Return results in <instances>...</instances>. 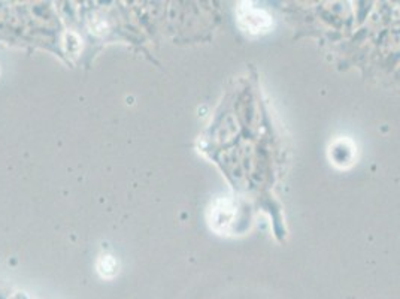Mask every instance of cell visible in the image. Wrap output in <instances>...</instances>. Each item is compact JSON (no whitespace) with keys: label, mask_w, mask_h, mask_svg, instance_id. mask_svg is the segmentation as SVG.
Instances as JSON below:
<instances>
[{"label":"cell","mask_w":400,"mask_h":299,"mask_svg":"<svg viewBox=\"0 0 400 299\" xmlns=\"http://www.w3.org/2000/svg\"><path fill=\"white\" fill-rule=\"evenodd\" d=\"M97 272L105 277V278H112L117 272H118V262L115 261L112 256H102L99 261H97Z\"/></svg>","instance_id":"3957f363"},{"label":"cell","mask_w":400,"mask_h":299,"mask_svg":"<svg viewBox=\"0 0 400 299\" xmlns=\"http://www.w3.org/2000/svg\"><path fill=\"white\" fill-rule=\"evenodd\" d=\"M239 23L244 29H247L248 32H263L270 26V18L269 15H266L263 11H257L253 8H241L239 9Z\"/></svg>","instance_id":"6da1fadb"},{"label":"cell","mask_w":400,"mask_h":299,"mask_svg":"<svg viewBox=\"0 0 400 299\" xmlns=\"http://www.w3.org/2000/svg\"><path fill=\"white\" fill-rule=\"evenodd\" d=\"M212 219H211V226L217 230V232H225L228 229V226L233 223L235 219V207L230 201L221 199L217 201L215 205L211 210Z\"/></svg>","instance_id":"7a4b0ae2"}]
</instances>
